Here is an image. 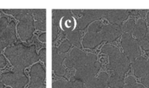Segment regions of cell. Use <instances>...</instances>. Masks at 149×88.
Returning a JSON list of instances; mask_svg holds the SVG:
<instances>
[{
  "label": "cell",
  "instance_id": "13",
  "mask_svg": "<svg viewBox=\"0 0 149 88\" xmlns=\"http://www.w3.org/2000/svg\"><path fill=\"white\" fill-rule=\"evenodd\" d=\"M66 55L65 53H59L58 49L52 48V69L55 74L60 77L64 76L65 69L63 66V61L65 59Z\"/></svg>",
  "mask_w": 149,
  "mask_h": 88
},
{
  "label": "cell",
  "instance_id": "31",
  "mask_svg": "<svg viewBox=\"0 0 149 88\" xmlns=\"http://www.w3.org/2000/svg\"><path fill=\"white\" fill-rule=\"evenodd\" d=\"M141 83L146 86L147 88H149V74H146L143 77H141Z\"/></svg>",
  "mask_w": 149,
  "mask_h": 88
},
{
  "label": "cell",
  "instance_id": "40",
  "mask_svg": "<svg viewBox=\"0 0 149 88\" xmlns=\"http://www.w3.org/2000/svg\"><path fill=\"white\" fill-rule=\"evenodd\" d=\"M7 88H10V87H7Z\"/></svg>",
  "mask_w": 149,
  "mask_h": 88
},
{
  "label": "cell",
  "instance_id": "12",
  "mask_svg": "<svg viewBox=\"0 0 149 88\" xmlns=\"http://www.w3.org/2000/svg\"><path fill=\"white\" fill-rule=\"evenodd\" d=\"M122 33V26L113 24L103 26L100 31L103 37V41H106V42H113L115 39L121 36Z\"/></svg>",
  "mask_w": 149,
  "mask_h": 88
},
{
  "label": "cell",
  "instance_id": "11",
  "mask_svg": "<svg viewBox=\"0 0 149 88\" xmlns=\"http://www.w3.org/2000/svg\"><path fill=\"white\" fill-rule=\"evenodd\" d=\"M129 16V11L126 10H106L104 17L113 25L120 26L122 22L127 20Z\"/></svg>",
  "mask_w": 149,
  "mask_h": 88
},
{
  "label": "cell",
  "instance_id": "17",
  "mask_svg": "<svg viewBox=\"0 0 149 88\" xmlns=\"http://www.w3.org/2000/svg\"><path fill=\"white\" fill-rule=\"evenodd\" d=\"M132 33L137 40L146 37L148 34V28L146 23L143 19H139L137 23H135V26Z\"/></svg>",
  "mask_w": 149,
  "mask_h": 88
},
{
  "label": "cell",
  "instance_id": "33",
  "mask_svg": "<svg viewBox=\"0 0 149 88\" xmlns=\"http://www.w3.org/2000/svg\"><path fill=\"white\" fill-rule=\"evenodd\" d=\"M125 82L126 83V85H133L136 83V80L132 76H129V77H127L125 79Z\"/></svg>",
  "mask_w": 149,
  "mask_h": 88
},
{
  "label": "cell",
  "instance_id": "28",
  "mask_svg": "<svg viewBox=\"0 0 149 88\" xmlns=\"http://www.w3.org/2000/svg\"><path fill=\"white\" fill-rule=\"evenodd\" d=\"M71 88H84V83L72 78L71 80Z\"/></svg>",
  "mask_w": 149,
  "mask_h": 88
},
{
  "label": "cell",
  "instance_id": "7",
  "mask_svg": "<svg viewBox=\"0 0 149 88\" xmlns=\"http://www.w3.org/2000/svg\"><path fill=\"white\" fill-rule=\"evenodd\" d=\"M1 81L3 84L13 88H23L28 83L29 80L23 70L14 68L13 71L3 74L1 76Z\"/></svg>",
  "mask_w": 149,
  "mask_h": 88
},
{
  "label": "cell",
  "instance_id": "1",
  "mask_svg": "<svg viewBox=\"0 0 149 88\" xmlns=\"http://www.w3.org/2000/svg\"><path fill=\"white\" fill-rule=\"evenodd\" d=\"M4 54L14 68L23 70L39 60L35 46L27 47L21 43H17L5 50Z\"/></svg>",
  "mask_w": 149,
  "mask_h": 88
},
{
  "label": "cell",
  "instance_id": "24",
  "mask_svg": "<svg viewBox=\"0 0 149 88\" xmlns=\"http://www.w3.org/2000/svg\"><path fill=\"white\" fill-rule=\"evenodd\" d=\"M103 27V23L100 21H95L92 23L88 29V32H93V33H98L101 31Z\"/></svg>",
  "mask_w": 149,
  "mask_h": 88
},
{
  "label": "cell",
  "instance_id": "9",
  "mask_svg": "<svg viewBox=\"0 0 149 88\" xmlns=\"http://www.w3.org/2000/svg\"><path fill=\"white\" fill-rule=\"evenodd\" d=\"M31 85L33 88H46L45 85L46 71L40 64H36L31 69Z\"/></svg>",
  "mask_w": 149,
  "mask_h": 88
},
{
  "label": "cell",
  "instance_id": "5",
  "mask_svg": "<svg viewBox=\"0 0 149 88\" xmlns=\"http://www.w3.org/2000/svg\"><path fill=\"white\" fill-rule=\"evenodd\" d=\"M15 23L11 21L8 24L6 17L0 18V52L8 45H13L16 42Z\"/></svg>",
  "mask_w": 149,
  "mask_h": 88
},
{
  "label": "cell",
  "instance_id": "15",
  "mask_svg": "<svg viewBox=\"0 0 149 88\" xmlns=\"http://www.w3.org/2000/svg\"><path fill=\"white\" fill-rule=\"evenodd\" d=\"M109 77L106 72H102L98 77H94L86 82L87 88H106L109 85Z\"/></svg>",
  "mask_w": 149,
  "mask_h": 88
},
{
  "label": "cell",
  "instance_id": "26",
  "mask_svg": "<svg viewBox=\"0 0 149 88\" xmlns=\"http://www.w3.org/2000/svg\"><path fill=\"white\" fill-rule=\"evenodd\" d=\"M71 47V43L68 41H64L59 48L58 49V51L59 53H65L68 51V50Z\"/></svg>",
  "mask_w": 149,
  "mask_h": 88
},
{
  "label": "cell",
  "instance_id": "38",
  "mask_svg": "<svg viewBox=\"0 0 149 88\" xmlns=\"http://www.w3.org/2000/svg\"><path fill=\"white\" fill-rule=\"evenodd\" d=\"M0 88H4V84L1 81V76H0Z\"/></svg>",
  "mask_w": 149,
  "mask_h": 88
},
{
  "label": "cell",
  "instance_id": "36",
  "mask_svg": "<svg viewBox=\"0 0 149 88\" xmlns=\"http://www.w3.org/2000/svg\"><path fill=\"white\" fill-rule=\"evenodd\" d=\"M39 40L42 41V42H46V34L45 33L42 34L39 36Z\"/></svg>",
  "mask_w": 149,
  "mask_h": 88
},
{
  "label": "cell",
  "instance_id": "22",
  "mask_svg": "<svg viewBox=\"0 0 149 88\" xmlns=\"http://www.w3.org/2000/svg\"><path fill=\"white\" fill-rule=\"evenodd\" d=\"M68 42L71 44L75 45L76 47H80V34L78 30L73 31L68 34Z\"/></svg>",
  "mask_w": 149,
  "mask_h": 88
},
{
  "label": "cell",
  "instance_id": "16",
  "mask_svg": "<svg viewBox=\"0 0 149 88\" xmlns=\"http://www.w3.org/2000/svg\"><path fill=\"white\" fill-rule=\"evenodd\" d=\"M134 75L136 77H143L147 74V60L144 57H138L132 63Z\"/></svg>",
  "mask_w": 149,
  "mask_h": 88
},
{
  "label": "cell",
  "instance_id": "29",
  "mask_svg": "<svg viewBox=\"0 0 149 88\" xmlns=\"http://www.w3.org/2000/svg\"><path fill=\"white\" fill-rule=\"evenodd\" d=\"M3 11L4 13H7V14H10V15H14L15 17H17L19 14L22 13L23 10H20V9H11V10H3Z\"/></svg>",
  "mask_w": 149,
  "mask_h": 88
},
{
  "label": "cell",
  "instance_id": "20",
  "mask_svg": "<svg viewBox=\"0 0 149 88\" xmlns=\"http://www.w3.org/2000/svg\"><path fill=\"white\" fill-rule=\"evenodd\" d=\"M66 15H71L70 10H53L52 13V25L58 26V22L61 18Z\"/></svg>",
  "mask_w": 149,
  "mask_h": 88
},
{
  "label": "cell",
  "instance_id": "30",
  "mask_svg": "<svg viewBox=\"0 0 149 88\" xmlns=\"http://www.w3.org/2000/svg\"><path fill=\"white\" fill-rule=\"evenodd\" d=\"M38 56H39V58L46 64V49H45V48H43V49H42L39 51V53Z\"/></svg>",
  "mask_w": 149,
  "mask_h": 88
},
{
  "label": "cell",
  "instance_id": "39",
  "mask_svg": "<svg viewBox=\"0 0 149 88\" xmlns=\"http://www.w3.org/2000/svg\"><path fill=\"white\" fill-rule=\"evenodd\" d=\"M147 22H148V23H149V12H148V14H147Z\"/></svg>",
  "mask_w": 149,
  "mask_h": 88
},
{
  "label": "cell",
  "instance_id": "37",
  "mask_svg": "<svg viewBox=\"0 0 149 88\" xmlns=\"http://www.w3.org/2000/svg\"><path fill=\"white\" fill-rule=\"evenodd\" d=\"M149 74V58L147 60V74Z\"/></svg>",
  "mask_w": 149,
  "mask_h": 88
},
{
  "label": "cell",
  "instance_id": "14",
  "mask_svg": "<svg viewBox=\"0 0 149 88\" xmlns=\"http://www.w3.org/2000/svg\"><path fill=\"white\" fill-rule=\"evenodd\" d=\"M102 42H103V37L100 32L93 33V32L87 31L83 39L82 44L84 47L93 49L100 45Z\"/></svg>",
  "mask_w": 149,
  "mask_h": 88
},
{
  "label": "cell",
  "instance_id": "27",
  "mask_svg": "<svg viewBox=\"0 0 149 88\" xmlns=\"http://www.w3.org/2000/svg\"><path fill=\"white\" fill-rule=\"evenodd\" d=\"M138 42L139 46L141 47L143 50L146 51L149 50V37L148 36H146V37L143 38V39L138 40Z\"/></svg>",
  "mask_w": 149,
  "mask_h": 88
},
{
  "label": "cell",
  "instance_id": "8",
  "mask_svg": "<svg viewBox=\"0 0 149 88\" xmlns=\"http://www.w3.org/2000/svg\"><path fill=\"white\" fill-rule=\"evenodd\" d=\"M87 61V55L78 48H74L65 59V66L76 69L81 68Z\"/></svg>",
  "mask_w": 149,
  "mask_h": 88
},
{
  "label": "cell",
  "instance_id": "25",
  "mask_svg": "<svg viewBox=\"0 0 149 88\" xmlns=\"http://www.w3.org/2000/svg\"><path fill=\"white\" fill-rule=\"evenodd\" d=\"M52 88H71V82L63 81V80H58L54 82L52 84Z\"/></svg>",
  "mask_w": 149,
  "mask_h": 88
},
{
  "label": "cell",
  "instance_id": "23",
  "mask_svg": "<svg viewBox=\"0 0 149 88\" xmlns=\"http://www.w3.org/2000/svg\"><path fill=\"white\" fill-rule=\"evenodd\" d=\"M135 26V20L134 19H129L122 26V32L131 34Z\"/></svg>",
  "mask_w": 149,
  "mask_h": 88
},
{
  "label": "cell",
  "instance_id": "18",
  "mask_svg": "<svg viewBox=\"0 0 149 88\" xmlns=\"http://www.w3.org/2000/svg\"><path fill=\"white\" fill-rule=\"evenodd\" d=\"M36 22L35 26L37 29L41 31L46 30V10L44 9H36L33 10Z\"/></svg>",
  "mask_w": 149,
  "mask_h": 88
},
{
  "label": "cell",
  "instance_id": "10",
  "mask_svg": "<svg viewBox=\"0 0 149 88\" xmlns=\"http://www.w3.org/2000/svg\"><path fill=\"white\" fill-rule=\"evenodd\" d=\"M105 10H84L81 14L83 16L79 19L78 26L79 29L84 30L91 22L100 18L104 16Z\"/></svg>",
  "mask_w": 149,
  "mask_h": 88
},
{
  "label": "cell",
  "instance_id": "19",
  "mask_svg": "<svg viewBox=\"0 0 149 88\" xmlns=\"http://www.w3.org/2000/svg\"><path fill=\"white\" fill-rule=\"evenodd\" d=\"M124 85H125L124 77L115 74V75H112L109 78L108 86H109L111 88H122Z\"/></svg>",
  "mask_w": 149,
  "mask_h": 88
},
{
  "label": "cell",
  "instance_id": "3",
  "mask_svg": "<svg viewBox=\"0 0 149 88\" xmlns=\"http://www.w3.org/2000/svg\"><path fill=\"white\" fill-rule=\"evenodd\" d=\"M100 68V64L97 61V56L93 54L87 55V61L84 66L77 69L75 76L73 78L80 82H87L94 78Z\"/></svg>",
  "mask_w": 149,
  "mask_h": 88
},
{
  "label": "cell",
  "instance_id": "21",
  "mask_svg": "<svg viewBox=\"0 0 149 88\" xmlns=\"http://www.w3.org/2000/svg\"><path fill=\"white\" fill-rule=\"evenodd\" d=\"M62 29L65 31H71L74 27V20L71 15L64 16L61 22Z\"/></svg>",
  "mask_w": 149,
  "mask_h": 88
},
{
  "label": "cell",
  "instance_id": "6",
  "mask_svg": "<svg viewBox=\"0 0 149 88\" xmlns=\"http://www.w3.org/2000/svg\"><path fill=\"white\" fill-rule=\"evenodd\" d=\"M121 45L123 48L125 55L130 61H134L140 57L141 52L138 40L130 33H125L122 36Z\"/></svg>",
  "mask_w": 149,
  "mask_h": 88
},
{
  "label": "cell",
  "instance_id": "2",
  "mask_svg": "<svg viewBox=\"0 0 149 88\" xmlns=\"http://www.w3.org/2000/svg\"><path fill=\"white\" fill-rule=\"evenodd\" d=\"M102 52L107 54L109 57L108 68L113 70L117 75L124 77L130 66V61L127 57L121 52L118 48L109 45H105L102 48Z\"/></svg>",
  "mask_w": 149,
  "mask_h": 88
},
{
  "label": "cell",
  "instance_id": "4",
  "mask_svg": "<svg viewBox=\"0 0 149 88\" xmlns=\"http://www.w3.org/2000/svg\"><path fill=\"white\" fill-rule=\"evenodd\" d=\"M31 11L32 10H23L22 13L15 17L19 20L17 27V33L23 41L29 40L33 35L34 26Z\"/></svg>",
  "mask_w": 149,
  "mask_h": 88
},
{
  "label": "cell",
  "instance_id": "35",
  "mask_svg": "<svg viewBox=\"0 0 149 88\" xmlns=\"http://www.w3.org/2000/svg\"><path fill=\"white\" fill-rule=\"evenodd\" d=\"M6 64H7V61H6L5 58H4V55L0 54V68H4Z\"/></svg>",
  "mask_w": 149,
  "mask_h": 88
},
{
  "label": "cell",
  "instance_id": "32",
  "mask_svg": "<svg viewBox=\"0 0 149 88\" xmlns=\"http://www.w3.org/2000/svg\"><path fill=\"white\" fill-rule=\"evenodd\" d=\"M58 28L56 25H52V41H55L57 38V34H58Z\"/></svg>",
  "mask_w": 149,
  "mask_h": 88
},
{
  "label": "cell",
  "instance_id": "34",
  "mask_svg": "<svg viewBox=\"0 0 149 88\" xmlns=\"http://www.w3.org/2000/svg\"><path fill=\"white\" fill-rule=\"evenodd\" d=\"M122 88H145V87L143 85L135 83L133 85H125Z\"/></svg>",
  "mask_w": 149,
  "mask_h": 88
}]
</instances>
